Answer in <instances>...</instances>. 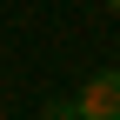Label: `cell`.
Returning a JSON list of instances; mask_svg holds the SVG:
<instances>
[{
  "label": "cell",
  "instance_id": "cell-1",
  "mask_svg": "<svg viewBox=\"0 0 120 120\" xmlns=\"http://www.w3.org/2000/svg\"><path fill=\"white\" fill-rule=\"evenodd\" d=\"M73 107H80V120H120V67H100L73 94Z\"/></svg>",
  "mask_w": 120,
  "mask_h": 120
},
{
  "label": "cell",
  "instance_id": "cell-2",
  "mask_svg": "<svg viewBox=\"0 0 120 120\" xmlns=\"http://www.w3.org/2000/svg\"><path fill=\"white\" fill-rule=\"evenodd\" d=\"M40 120H80V107H73V94H67V100H47V113H40Z\"/></svg>",
  "mask_w": 120,
  "mask_h": 120
},
{
  "label": "cell",
  "instance_id": "cell-3",
  "mask_svg": "<svg viewBox=\"0 0 120 120\" xmlns=\"http://www.w3.org/2000/svg\"><path fill=\"white\" fill-rule=\"evenodd\" d=\"M100 7H107V13H120V0H100Z\"/></svg>",
  "mask_w": 120,
  "mask_h": 120
}]
</instances>
